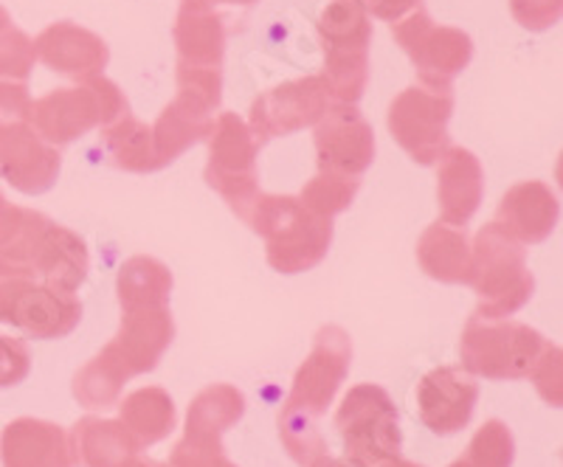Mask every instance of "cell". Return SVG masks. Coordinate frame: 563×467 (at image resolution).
<instances>
[{
  "label": "cell",
  "instance_id": "obj_33",
  "mask_svg": "<svg viewBox=\"0 0 563 467\" xmlns=\"http://www.w3.org/2000/svg\"><path fill=\"white\" fill-rule=\"evenodd\" d=\"M29 349L23 341L0 335V389L18 386L29 375Z\"/></svg>",
  "mask_w": 563,
  "mask_h": 467
},
{
  "label": "cell",
  "instance_id": "obj_17",
  "mask_svg": "<svg viewBox=\"0 0 563 467\" xmlns=\"http://www.w3.org/2000/svg\"><path fill=\"white\" fill-rule=\"evenodd\" d=\"M34 54L52 71L65 74V77H93L108 63V45L97 34L70 26V23H59L40 34Z\"/></svg>",
  "mask_w": 563,
  "mask_h": 467
},
{
  "label": "cell",
  "instance_id": "obj_23",
  "mask_svg": "<svg viewBox=\"0 0 563 467\" xmlns=\"http://www.w3.org/2000/svg\"><path fill=\"white\" fill-rule=\"evenodd\" d=\"M122 425L141 448L161 442L175 429L173 397L164 389H139L122 403Z\"/></svg>",
  "mask_w": 563,
  "mask_h": 467
},
{
  "label": "cell",
  "instance_id": "obj_39",
  "mask_svg": "<svg viewBox=\"0 0 563 467\" xmlns=\"http://www.w3.org/2000/svg\"><path fill=\"white\" fill-rule=\"evenodd\" d=\"M375 467H422V465H415V462H404V459H389L384 462V465H375Z\"/></svg>",
  "mask_w": 563,
  "mask_h": 467
},
{
  "label": "cell",
  "instance_id": "obj_31",
  "mask_svg": "<svg viewBox=\"0 0 563 467\" xmlns=\"http://www.w3.org/2000/svg\"><path fill=\"white\" fill-rule=\"evenodd\" d=\"M110 149L119 158L122 167L135 169V158H147L150 149V130L141 127L139 122H122L115 130H110Z\"/></svg>",
  "mask_w": 563,
  "mask_h": 467
},
{
  "label": "cell",
  "instance_id": "obj_35",
  "mask_svg": "<svg viewBox=\"0 0 563 467\" xmlns=\"http://www.w3.org/2000/svg\"><path fill=\"white\" fill-rule=\"evenodd\" d=\"M0 110L12 115H32V99L26 93V85H14L12 79H0Z\"/></svg>",
  "mask_w": 563,
  "mask_h": 467
},
{
  "label": "cell",
  "instance_id": "obj_11",
  "mask_svg": "<svg viewBox=\"0 0 563 467\" xmlns=\"http://www.w3.org/2000/svg\"><path fill=\"white\" fill-rule=\"evenodd\" d=\"M451 99L449 88H409L395 99L389 113V127L395 138L415 155L420 164L440 158L445 144V124H449Z\"/></svg>",
  "mask_w": 563,
  "mask_h": 467
},
{
  "label": "cell",
  "instance_id": "obj_21",
  "mask_svg": "<svg viewBox=\"0 0 563 467\" xmlns=\"http://www.w3.org/2000/svg\"><path fill=\"white\" fill-rule=\"evenodd\" d=\"M499 218L507 220L505 225L499 223L507 234L538 243V240H544L555 229L558 200L541 184L516 186L505 198V203H501Z\"/></svg>",
  "mask_w": 563,
  "mask_h": 467
},
{
  "label": "cell",
  "instance_id": "obj_36",
  "mask_svg": "<svg viewBox=\"0 0 563 467\" xmlns=\"http://www.w3.org/2000/svg\"><path fill=\"white\" fill-rule=\"evenodd\" d=\"M417 3H420V0H366L364 7H366V12H372L375 18L395 20L397 23V20L404 18L406 12H411Z\"/></svg>",
  "mask_w": 563,
  "mask_h": 467
},
{
  "label": "cell",
  "instance_id": "obj_2",
  "mask_svg": "<svg viewBox=\"0 0 563 467\" xmlns=\"http://www.w3.org/2000/svg\"><path fill=\"white\" fill-rule=\"evenodd\" d=\"M124 313L128 315H124L122 333L74 378V394L88 409H104L113 403L124 380L139 371L153 369L173 341L175 330L167 304L124 310Z\"/></svg>",
  "mask_w": 563,
  "mask_h": 467
},
{
  "label": "cell",
  "instance_id": "obj_4",
  "mask_svg": "<svg viewBox=\"0 0 563 467\" xmlns=\"http://www.w3.org/2000/svg\"><path fill=\"white\" fill-rule=\"evenodd\" d=\"M319 32L327 57V90L344 102H358L366 85V52L372 37L364 0H333L321 12Z\"/></svg>",
  "mask_w": 563,
  "mask_h": 467
},
{
  "label": "cell",
  "instance_id": "obj_10",
  "mask_svg": "<svg viewBox=\"0 0 563 467\" xmlns=\"http://www.w3.org/2000/svg\"><path fill=\"white\" fill-rule=\"evenodd\" d=\"M391 34L415 59V65L420 68V79L429 88H449L451 79L465 68L474 54L467 34L434 26V20L426 12H415L400 23H391Z\"/></svg>",
  "mask_w": 563,
  "mask_h": 467
},
{
  "label": "cell",
  "instance_id": "obj_7",
  "mask_svg": "<svg viewBox=\"0 0 563 467\" xmlns=\"http://www.w3.org/2000/svg\"><path fill=\"white\" fill-rule=\"evenodd\" d=\"M256 229L268 237V263L282 274L313 268L330 243V220L316 218L308 205L294 198L263 200Z\"/></svg>",
  "mask_w": 563,
  "mask_h": 467
},
{
  "label": "cell",
  "instance_id": "obj_22",
  "mask_svg": "<svg viewBox=\"0 0 563 467\" xmlns=\"http://www.w3.org/2000/svg\"><path fill=\"white\" fill-rule=\"evenodd\" d=\"M482 194V173L479 164L465 149H451L442 160L440 198L442 212L451 225L467 223V218L476 212Z\"/></svg>",
  "mask_w": 563,
  "mask_h": 467
},
{
  "label": "cell",
  "instance_id": "obj_32",
  "mask_svg": "<svg viewBox=\"0 0 563 467\" xmlns=\"http://www.w3.org/2000/svg\"><path fill=\"white\" fill-rule=\"evenodd\" d=\"M530 375L541 397L550 400L552 405H561V349L558 346H544V353L536 360Z\"/></svg>",
  "mask_w": 563,
  "mask_h": 467
},
{
  "label": "cell",
  "instance_id": "obj_42",
  "mask_svg": "<svg viewBox=\"0 0 563 467\" xmlns=\"http://www.w3.org/2000/svg\"><path fill=\"white\" fill-rule=\"evenodd\" d=\"M3 205H7V200H3V198H0V209H3Z\"/></svg>",
  "mask_w": 563,
  "mask_h": 467
},
{
  "label": "cell",
  "instance_id": "obj_3",
  "mask_svg": "<svg viewBox=\"0 0 563 467\" xmlns=\"http://www.w3.org/2000/svg\"><path fill=\"white\" fill-rule=\"evenodd\" d=\"M482 296L479 319L512 315L532 296V276L525 268V248L512 243L499 223L487 225L471 251V279Z\"/></svg>",
  "mask_w": 563,
  "mask_h": 467
},
{
  "label": "cell",
  "instance_id": "obj_41",
  "mask_svg": "<svg viewBox=\"0 0 563 467\" xmlns=\"http://www.w3.org/2000/svg\"><path fill=\"white\" fill-rule=\"evenodd\" d=\"M211 3V0H209ZM223 3H254V0H223Z\"/></svg>",
  "mask_w": 563,
  "mask_h": 467
},
{
  "label": "cell",
  "instance_id": "obj_25",
  "mask_svg": "<svg viewBox=\"0 0 563 467\" xmlns=\"http://www.w3.org/2000/svg\"><path fill=\"white\" fill-rule=\"evenodd\" d=\"M169 288H173V279L167 268L155 259H130L119 276V299L124 310L164 308Z\"/></svg>",
  "mask_w": 563,
  "mask_h": 467
},
{
  "label": "cell",
  "instance_id": "obj_16",
  "mask_svg": "<svg viewBox=\"0 0 563 467\" xmlns=\"http://www.w3.org/2000/svg\"><path fill=\"white\" fill-rule=\"evenodd\" d=\"M316 147L321 155V167L339 173H361L369 167L375 153L372 130L355 108L330 110L321 127L316 130Z\"/></svg>",
  "mask_w": 563,
  "mask_h": 467
},
{
  "label": "cell",
  "instance_id": "obj_19",
  "mask_svg": "<svg viewBox=\"0 0 563 467\" xmlns=\"http://www.w3.org/2000/svg\"><path fill=\"white\" fill-rule=\"evenodd\" d=\"M211 169L218 173L211 175V186H220L225 178H234L238 192L231 198L234 205L245 203V194L254 192V142L245 124L238 115H220L218 130H214V142H211Z\"/></svg>",
  "mask_w": 563,
  "mask_h": 467
},
{
  "label": "cell",
  "instance_id": "obj_27",
  "mask_svg": "<svg viewBox=\"0 0 563 467\" xmlns=\"http://www.w3.org/2000/svg\"><path fill=\"white\" fill-rule=\"evenodd\" d=\"M467 462L474 467H510L512 465V436L505 423L490 420L476 431L467 448Z\"/></svg>",
  "mask_w": 563,
  "mask_h": 467
},
{
  "label": "cell",
  "instance_id": "obj_38",
  "mask_svg": "<svg viewBox=\"0 0 563 467\" xmlns=\"http://www.w3.org/2000/svg\"><path fill=\"white\" fill-rule=\"evenodd\" d=\"M119 467H164V465H155V462H141V459H128V462H122Z\"/></svg>",
  "mask_w": 563,
  "mask_h": 467
},
{
  "label": "cell",
  "instance_id": "obj_34",
  "mask_svg": "<svg viewBox=\"0 0 563 467\" xmlns=\"http://www.w3.org/2000/svg\"><path fill=\"white\" fill-rule=\"evenodd\" d=\"M512 14L521 26L541 32L555 26V20L561 18V0H512Z\"/></svg>",
  "mask_w": 563,
  "mask_h": 467
},
{
  "label": "cell",
  "instance_id": "obj_15",
  "mask_svg": "<svg viewBox=\"0 0 563 467\" xmlns=\"http://www.w3.org/2000/svg\"><path fill=\"white\" fill-rule=\"evenodd\" d=\"M59 155L45 147L26 124H12L0 133V173L20 192L37 194L54 184Z\"/></svg>",
  "mask_w": 563,
  "mask_h": 467
},
{
  "label": "cell",
  "instance_id": "obj_29",
  "mask_svg": "<svg viewBox=\"0 0 563 467\" xmlns=\"http://www.w3.org/2000/svg\"><path fill=\"white\" fill-rule=\"evenodd\" d=\"M355 189H358V184L352 180V184H346L344 178H316L313 184L308 186V192L301 194V200H305V205H308L310 212L319 214V218H330V214L341 212L346 203L352 200V194H355Z\"/></svg>",
  "mask_w": 563,
  "mask_h": 467
},
{
  "label": "cell",
  "instance_id": "obj_40",
  "mask_svg": "<svg viewBox=\"0 0 563 467\" xmlns=\"http://www.w3.org/2000/svg\"><path fill=\"white\" fill-rule=\"evenodd\" d=\"M451 467H474V465H471V462H467V459H460V462H454V465H451Z\"/></svg>",
  "mask_w": 563,
  "mask_h": 467
},
{
  "label": "cell",
  "instance_id": "obj_37",
  "mask_svg": "<svg viewBox=\"0 0 563 467\" xmlns=\"http://www.w3.org/2000/svg\"><path fill=\"white\" fill-rule=\"evenodd\" d=\"M310 467H355V465H352V462H346V459H333V456L321 454L319 459L310 462Z\"/></svg>",
  "mask_w": 563,
  "mask_h": 467
},
{
  "label": "cell",
  "instance_id": "obj_26",
  "mask_svg": "<svg viewBox=\"0 0 563 467\" xmlns=\"http://www.w3.org/2000/svg\"><path fill=\"white\" fill-rule=\"evenodd\" d=\"M245 411V397L231 386H211L195 397L189 405V420L186 431H211V434H225L238 423Z\"/></svg>",
  "mask_w": 563,
  "mask_h": 467
},
{
  "label": "cell",
  "instance_id": "obj_13",
  "mask_svg": "<svg viewBox=\"0 0 563 467\" xmlns=\"http://www.w3.org/2000/svg\"><path fill=\"white\" fill-rule=\"evenodd\" d=\"M321 113H327V85L324 79L308 77L256 99L254 127L263 135H285L313 124Z\"/></svg>",
  "mask_w": 563,
  "mask_h": 467
},
{
  "label": "cell",
  "instance_id": "obj_9",
  "mask_svg": "<svg viewBox=\"0 0 563 467\" xmlns=\"http://www.w3.org/2000/svg\"><path fill=\"white\" fill-rule=\"evenodd\" d=\"M82 319L74 293L37 285L32 279H0V321L32 338H63Z\"/></svg>",
  "mask_w": 563,
  "mask_h": 467
},
{
  "label": "cell",
  "instance_id": "obj_20",
  "mask_svg": "<svg viewBox=\"0 0 563 467\" xmlns=\"http://www.w3.org/2000/svg\"><path fill=\"white\" fill-rule=\"evenodd\" d=\"M70 448L74 459L85 467H119L122 462L133 459L141 445L122 423L88 416L74 429Z\"/></svg>",
  "mask_w": 563,
  "mask_h": 467
},
{
  "label": "cell",
  "instance_id": "obj_14",
  "mask_svg": "<svg viewBox=\"0 0 563 467\" xmlns=\"http://www.w3.org/2000/svg\"><path fill=\"white\" fill-rule=\"evenodd\" d=\"M3 467H74V448L65 431L43 420H14L0 436Z\"/></svg>",
  "mask_w": 563,
  "mask_h": 467
},
{
  "label": "cell",
  "instance_id": "obj_28",
  "mask_svg": "<svg viewBox=\"0 0 563 467\" xmlns=\"http://www.w3.org/2000/svg\"><path fill=\"white\" fill-rule=\"evenodd\" d=\"M220 436L211 431H186L184 440L175 445L169 467H234L223 454Z\"/></svg>",
  "mask_w": 563,
  "mask_h": 467
},
{
  "label": "cell",
  "instance_id": "obj_1",
  "mask_svg": "<svg viewBox=\"0 0 563 467\" xmlns=\"http://www.w3.org/2000/svg\"><path fill=\"white\" fill-rule=\"evenodd\" d=\"M350 360L352 344L344 330L324 326L316 335L310 358L296 371L294 391L279 414V436L299 465H310L324 454V440L316 431V420L333 403L335 391L350 371Z\"/></svg>",
  "mask_w": 563,
  "mask_h": 467
},
{
  "label": "cell",
  "instance_id": "obj_6",
  "mask_svg": "<svg viewBox=\"0 0 563 467\" xmlns=\"http://www.w3.org/2000/svg\"><path fill=\"white\" fill-rule=\"evenodd\" d=\"M335 429L344 436L346 462L355 467H375L400 456L397 409L380 386H355L335 414Z\"/></svg>",
  "mask_w": 563,
  "mask_h": 467
},
{
  "label": "cell",
  "instance_id": "obj_18",
  "mask_svg": "<svg viewBox=\"0 0 563 467\" xmlns=\"http://www.w3.org/2000/svg\"><path fill=\"white\" fill-rule=\"evenodd\" d=\"M180 68L189 71H220L223 57V20L209 0H184L175 26Z\"/></svg>",
  "mask_w": 563,
  "mask_h": 467
},
{
  "label": "cell",
  "instance_id": "obj_30",
  "mask_svg": "<svg viewBox=\"0 0 563 467\" xmlns=\"http://www.w3.org/2000/svg\"><path fill=\"white\" fill-rule=\"evenodd\" d=\"M34 65V43L23 32L7 23L0 26V77H26Z\"/></svg>",
  "mask_w": 563,
  "mask_h": 467
},
{
  "label": "cell",
  "instance_id": "obj_24",
  "mask_svg": "<svg viewBox=\"0 0 563 467\" xmlns=\"http://www.w3.org/2000/svg\"><path fill=\"white\" fill-rule=\"evenodd\" d=\"M420 263L426 274L440 282H467L471 279V248L465 245V234L449 229V225H434L422 237Z\"/></svg>",
  "mask_w": 563,
  "mask_h": 467
},
{
  "label": "cell",
  "instance_id": "obj_5",
  "mask_svg": "<svg viewBox=\"0 0 563 467\" xmlns=\"http://www.w3.org/2000/svg\"><path fill=\"white\" fill-rule=\"evenodd\" d=\"M544 335L516 321L474 319L462 333V364L487 380L527 378L544 353Z\"/></svg>",
  "mask_w": 563,
  "mask_h": 467
},
{
  "label": "cell",
  "instance_id": "obj_8",
  "mask_svg": "<svg viewBox=\"0 0 563 467\" xmlns=\"http://www.w3.org/2000/svg\"><path fill=\"white\" fill-rule=\"evenodd\" d=\"M128 110L122 93L108 79H90L88 88H65L32 104V119L48 142H70L99 122H113Z\"/></svg>",
  "mask_w": 563,
  "mask_h": 467
},
{
  "label": "cell",
  "instance_id": "obj_12",
  "mask_svg": "<svg viewBox=\"0 0 563 467\" xmlns=\"http://www.w3.org/2000/svg\"><path fill=\"white\" fill-rule=\"evenodd\" d=\"M476 397H479V386L471 375L454 366H440L417 386L420 420L434 434H456L474 414Z\"/></svg>",
  "mask_w": 563,
  "mask_h": 467
}]
</instances>
